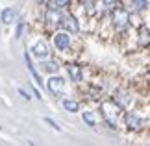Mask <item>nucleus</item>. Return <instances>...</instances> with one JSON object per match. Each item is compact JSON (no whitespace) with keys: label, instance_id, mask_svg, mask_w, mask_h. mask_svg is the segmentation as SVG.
Returning a JSON list of instances; mask_svg holds the SVG:
<instances>
[{"label":"nucleus","instance_id":"1","mask_svg":"<svg viewBox=\"0 0 150 146\" xmlns=\"http://www.w3.org/2000/svg\"><path fill=\"white\" fill-rule=\"evenodd\" d=\"M119 111H120V106L115 102H104L102 104V115L106 122L109 124V128H117V116H119Z\"/></svg>","mask_w":150,"mask_h":146},{"label":"nucleus","instance_id":"2","mask_svg":"<svg viewBox=\"0 0 150 146\" xmlns=\"http://www.w3.org/2000/svg\"><path fill=\"white\" fill-rule=\"evenodd\" d=\"M111 20H113L115 30H124V28L128 26V22H130V13L124 8H115Z\"/></svg>","mask_w":150,"mask_h":146},{"label":"nucleus","instance_id":"3","mask_svg":"<svg viewBox=\"0 0 150 146\" xmlns=\"http://www.w3.org/2000/svg\"><path fill=\"white\" fill-rule=\"evenodd\" d=\"M47 89L52 92V95H56V96H59L63 89H65V81H63V78H57V76H54V78H50L47 81Z\"/></svg>","mask_w":150,"mask_h":146},{"label":"nucleus","instance_id":"4","mask_svg":"<svg viewBox=\"0 0 150 146\" xmlns=\"http://www.w3.org/2000/svg\"><path fill=\"white\" fill-rule=\"evenodd\" d=\"M59 24L65 28L67 32H71V33L78 32V20L74 19L72 15H61V22H59Z\"/></svg>","mask_w":150,"mask_h":146},{"label":"nucleus","instance_id":"5","mask_svg":"<svg viewBox=\"0 0 150 146\" xmlns=\"http://www.w3.org/2000/svg\"><path fill=\"white\" fill-rule=\"evenodd\" d=\"M54 44H56L57 50H67L69 46H71V37H69L65 32H59V33L54 35Z\"/></svg>","mask_w":150,"mask_h":146},{"label":"nucleus","instance_id":"6","mask_svg":"<svg viewBox=\"0 0 150 146\" xmlns=\"http://www.w3.org/2000/svg\"><path fill=\"white\" fill-rule=\"evenodd\" d=\"M32 52H33V56H35V57H47L50 50H48L47 43H43V41H37V43L32 46Z\"/></svg>","mask_w":150,"mask_h":146},{"label":"nucleus","instance_id":"7","mask_svg":"<svg viewBox=\"0 0 150 146\" xmlns=\"http://www.w3.org/2000/svg\"><path fill=\"white\" fill-rule=\"evenodd\" d=\"M47 22H50L52 26H59V22H61L59 8H50V9H48V13H47Z\"/></svg>","mask_w":150,"mask_h":146},{"label":"nucleus","instance_id":"8","mask_svg":"<svg viewBox=\"0 0 150 146\" xmlns=\"http://www.w3.org/2000/svg\"><path fill=\"white\" fill-rule=\"evenodd\" d=\"M126 126H128L130 130H139V128H143V120L137 115L128 113V115H126Z\"/></svg>","mask_w":150,"mask_h":146},{"label":"nucleus","instance_id":"9","mask_svg":"<svg viewBox=\"0 0 150 146\" xmlns=\"http://www.w3.org/2000/svg\"><path fill=\"white\" fill-rule=\"evenodd\" d=\"M17 20V9L15 8H6L2 11V22L4 24H13Z\"/></svg>","mask_w":150,"mask_h":146},{"label":"nucleus","instance_id":"10","mask_svg":"<svg viewBox=\"0 0 150 146\" xmlns=\"http://www.w3.org/2000/svg\"><path fill=\"white\" fill-rule=\"evenodd\" d=\"M67 72H69V76H71L72 81H82V68H80L78 65H74V63L67 65Z\"/></svg>","mask_w":150,"mask_h":146},{"label":"nucleus","instance_id":"11","mask_svg":"<svg viewBox=\"0 0 150 146\" xmlns=\"http://www.w3.org/2000/svg\"><path fill=\"white\" fill-rule=\"evenodd\" d=\"M24 59H26V67H28V71H30V74L33 76V80H35V83L39 85V87H43V81H41V76L37 74V71H35V67L32 65V59H30V56L28 54H24Z\"/></svg>","mask_w":150,"mask_h":146},{"label":"nucleus","instance_id":"12","mask_svg":"<svg viewBox=\"0 0 150 146\" xmlns=\"http://www.w3.org/2000/svg\"><path fill=\"white\" fill-rule=\"evenodd\" d=\"M139 44L141 46H148L150 44V32L146 30L145 26L139 30Z\"/></svg>","mask_w":150,"mask_h":146},{"label":"nucleus","instance_id":"13","mask_svg":"<svg viewBox=\"0 0 150 146\" xmlns=\"http://www.w3.org/2000/svg\"><path fill=\"white\" fill-rule=\"evenodd\" d=\"M63 107H65L69 113H76V111L80 109V106H78V102H74V100H69V98H65L63 100Z\"/></svg>","mask_w":150,"mask_h":146},{"label":"nucleus","instance_id":"14","mask_svg":"<svg viewBox=\"0 0 150 146\" xmlns=\"http://www.w3.org/2000/svg\"><path fill=\"white\" fill-rule=\"evenodd\" d=\"M41 67H43V71H45V72H52V74H56L57 71H59V67H57V63H56V61H45Z\"/></svg>","mask_w":150,"mask_h":146},{"label":"nucleus","instance_id":"15","mask_svg":"<svg viewBox=\"0 0 150 146\" xmlns=\"http://www.w3.org/2000/svg\"><path fill=\"white\" fill-rule=\"evenodd\" d=\"M82 118H83V122L87 126H91V128L95 126V115L91 113V111H83V113H82Z\"/></svg>","mask_w":150,"mask_h":146},{"label":"nucleus","instance_id":"16","mask_svg":"<svg viewBox=\"0 0 150 146\" xmlns=\"http://www.w3.org/2000/svg\"><path fill=\"white\" fill-rule=\"evenodd\" d=\"M132 4H134L137 9H146L148 8V2H146V0H132Z\"/></svg>","mask_w":150,"mask_h":146},{"label":"nucleus","instance_id":"17","mask_svg":"<svg viewBox=\"0 0 150 146\" xmlns=\"http://www.w3.org/2000/svg\"><path fill=\"white\" fill-rule=\"evenodd\" d=\"M45 122H47V124H48L50 128H54L56 131H61V128L57 126V122H56V120H52V118H48V116H47V118H45Z\"/></svg>","mask_w":150,"mask_h":146},{"label":"nucleus","instance_id":"18","mask_svg":"<svg viewBox=\"0 0 150 146\" xmlns=\"http://www.w3.org/2000/svg\"><path fill=\"white\" fill-rule=\"evenodd\" d=\"M69 2L71 0H54V4H56V8H67Z\"/></svg>","mask_w":150,"mask_h":146},{"label":"nucleus","instance_id":"19","mask_svg":"<svg viewBox=\"0 0 150 146\" xmlns=\"http://www.w3.org/2000/svg\"><path fill=\"white\" fill-rule=\"evenodd\" d=\"M19 95H21L22 98H26V100H30V98H32V96H30V95H28V92H26L24 89H19Z\"/></svg>","mask_w":150,"mask_h":146},{"label":"nucleus","instance_id":"20","mask_svg":"<svg viewBox=\"0 0 150 146\" xmlns=\"http://www.w3.org/2000/svg\"><path fill=\"white\" fill-rule=\"evenodd\" d=\"M115 2H117V0H104V4H106L108 8H111V6H115Z\"/></svg>","mask_w":150,"mask_h":146},{"label":"nucleus","instance_id":"21","mask_svg":"<svg viewBox=\"0 0 150 146\" xmlns=\"http://www.w3.org/2000/svg\"><path fill=\"white\" fill-rule=\"evenodd\" d=\"M21 33H22V24H19V28H17V37H21Z\"/></svg>","mask_w":150,"mask_h":146}]
</instances>
